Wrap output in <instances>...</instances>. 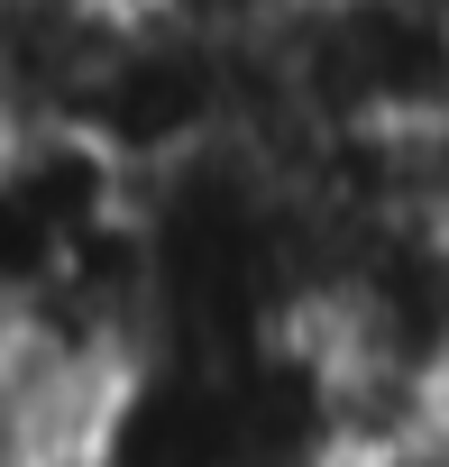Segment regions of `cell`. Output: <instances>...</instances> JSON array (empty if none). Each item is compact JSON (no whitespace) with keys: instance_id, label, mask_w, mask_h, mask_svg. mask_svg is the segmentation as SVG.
Instances as JSON below:
<instances>
[{"instance_id":"3","label":"cell","mask_w":449,"mask_h":467,"mask_svg":"<svg viewBox=\"0 0 449 467\" xmlns=\"http://www.w3.org/2000/svg\"><path fill=\"white\" fill-rule=\"evenodd\" d=\"M10 339H19V303H10V294H0V348H10Z\"/></svg>"},{"instance_id":"1","label":"cell","mask_w":449,"mask_h":467,"mask_svg":"<svg viewBox=\"0 0 449 467\" xmlns=\"http://www.w3.org/2000/svg\"><path fill=\"white\" fill-rule=\"evenodd\" d=\"M120 211H138V174L83 119L0 129V294L28 312Z\"/></svg>"},{"instance_id":"2","label":"cell","mask_w":449,"mask_h":467,"mask_svg":"<svg viewBox=\"0 0 449 467\" xmlns=\"http://www.w3.org/2000/svg\"><path fill=\"white\" fill-rule=\"evenodd\" d=\"M138 0H0V129L83 119Z\"/></svg>"}]
</instances>
